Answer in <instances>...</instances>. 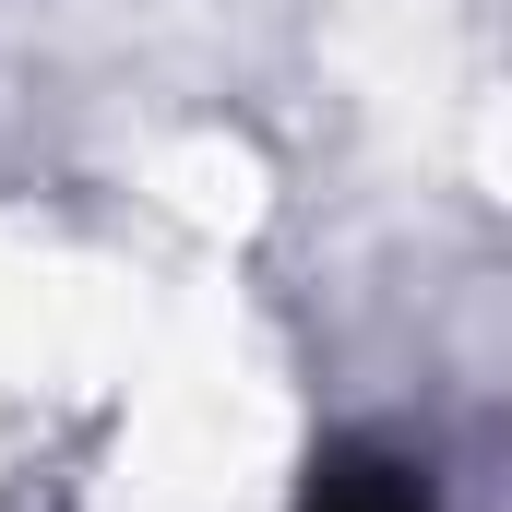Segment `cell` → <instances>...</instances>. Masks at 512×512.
Masks as SVG:
<instances>
[{
    "label": "cell",
    "mask_w": 512,
    "mask_h": 512,
    "mask_svg": "<svg viewBox=\"0 0 512 512\" xmlns=\"http://www.w3.org/2000/svg\"><path fill=\"white\" fill-rule=\"evenodd\" d=\"M298 512H441V489H429V465L393 453V441H334V453H310Z\"/></svg>",
    "instance_id": "6da1fadb"
}]
</instances>
